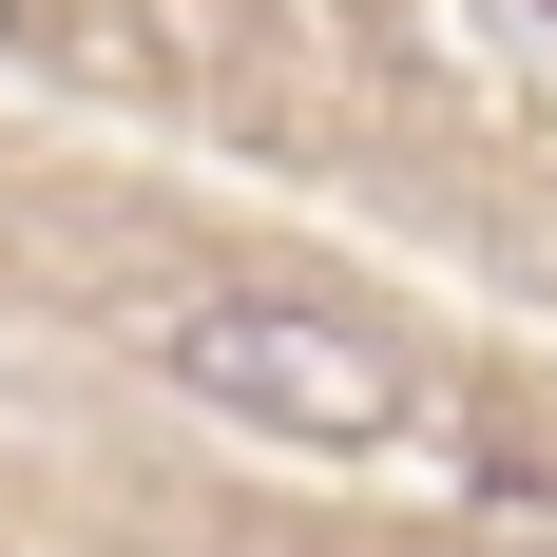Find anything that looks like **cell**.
Returning a JSON list of instances; mask_svg holds the SVG:
<instances>
[{"mask_svg": "<svg viewBox=\"0 0 557 557\" xmlns=\"http://www.w3.org/2000/svg\"><path fill=\"white\" fill-rule=\"evenodd\" d=\"M154 366L193 404H231V423H270V443H404V346L346 327V308H308V288H212V308H173Z\"/></svg>", "mask_w": 557, "mask_h": 557, "instance_id": "obj_1", "label": "cell"}]
</instances>
